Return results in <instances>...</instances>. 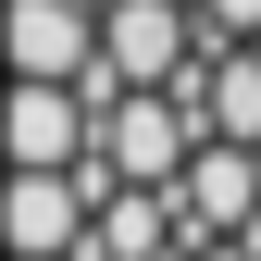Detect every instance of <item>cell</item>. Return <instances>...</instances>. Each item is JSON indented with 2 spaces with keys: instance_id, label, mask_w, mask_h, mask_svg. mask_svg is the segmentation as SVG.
Returning a JSON list of instances; mask_svg holds the SVG:
<instances>
[{
  "instance_id": "cell-3",
  "label": "cell",
  "mask_w": 261,
  "mask_h": 261,
  "mask_svg": "<svg viewBox=\"0 0 261 261\" xmlns=\"http://www.w3.org/2000/svg\"><path fill=\"white\" fill-rule=\"evenodd\" d=\"M0 162L13 174H75L87 162V100L75 87H13L0 100Z\"/></svg>"
},
{
  "instance_id": "cell-4",
  "label": "cell",
  "mask_w": 261,
  "mask_h": 261,
  "mask_svg": "<svg viewBox=\"0 0 261 261\" xmlns=\"http://www.w3.org/2000/svg\"><path fill=\"white\" fill-rule=\"evenodd\" d=\"M87 237L75 174H0V261H62Z\"/></svg>"
},
{
  "instance_id": "cell-6",
  "label": "cell",
  "mask_w": 261,
  "mask_h": 261,
  "mask_svg": "<svg viewBox=\"0 0 261 261\" xmlns=\"http://www.w3.org/2000/svg\"><path fill=\"white\" fill-rule=\"evenodd\" d=\"M199 13L224 25V38H261V0H199Z\"/></svg>"
},
{
  "instance_id": "cell-1",
  "label": "cell",
  "mask_w": 261,
  "mask_h": 261,
  "mask_svg": "<svg viewBox=\"0 0 261 261\" xmlns=\"http://www.w3.org/2000/svg\"><path fill=\"white\" fill-rule=\"evenodd\" d=\"M0 62H13V87H75L87 112L112 100V75H100V13H87V0H0Z\"/></svg>"
},
{
  "instance_id": "cell-2",
  "label": "cell",
  "mask_w": 261,
  "mask_h": 261,
  "mask_svg": "<svg viewBox=\"0 0 261 261\" xmlns=\"http://www.w3.org/2000/svg\"><path fill=\"white\" fill-rule=\"evenodd\" d=\"M100 75H112V100L124 87H174L187 75V0H112L100 13Z\"/></svg>"
},
{
  "instance_id": "cell-5",
  "label": "cell",
  "mask_w": 261,
  "mask_h": 261,
  "mask_svg": "<svg viewBox=\"0 0 261 261\" xmlns=\"http://www.w3.org/2000/svg\"><path fill=\"white\" fill-rule=\"evenodd\" d=\"M187 112H199V137L261 149V50L249 38H212V75H187Z\"/></svg>"
}]
</instances>
